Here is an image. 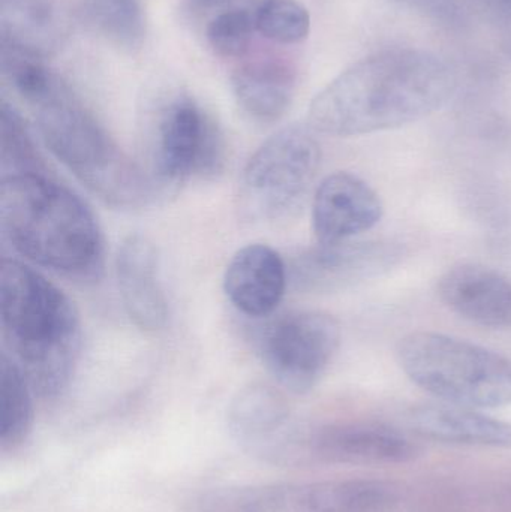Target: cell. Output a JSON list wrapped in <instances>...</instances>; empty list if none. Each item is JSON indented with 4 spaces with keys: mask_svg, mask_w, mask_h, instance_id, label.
Returning <instances> with one entry per match:
<instances>
[{
    "mask_svg": "<svg viewBox=\"0 0 511 512\" xmlns=\"http://www.w3.org/2000/svg\"><path fill=\"white\" fill-rule=\"evenodd\" d=\"M255 23L261 36L282 45L300 44L311 32V15L297 0H267L255 11Z\"/></svg>",
    "mask_w": 511,
    "mask_h": 512,
    "instance_id": "603a6c76",
    "label": "cell"
},
{
    "mask_svg": "<svg viewBox=\"0 0 511 512\" xmlns=\"http://www.w3.org/2000/svg\"><path fill=\"white\" fill-rule=\"evenodd\" d=\"M0 227L17 254L77 280L104 270V236L92 210L48 171L6 174L0 182Z\"/></svg>",
    "mask_w": 511,
    "mask_h": 512,
    "instance_id": "7a4b0ae2",
    "label": "cell"
},
{
    "mask_svg": "<svg viewBox=\"0 0 511 512\" xmlns=\"http://www.w3.org/2000/svg\"><path fill=\"white\" fill-rule=\"evenodd\" d=\"M288 421L290 409L281 391L260 382L242 388L228 408L231 435L263 459L291 429Z\"/></svg>",
    "mask_w": 511,
    "mask_h": 512,
    "instance_id": "2e32d148",
    "label": "cell"
},
{
    "mask_svg": "<svg viewBox=\"0 0 511 512\" xmlns=\"http://www.w3.org/2000/svg\"><path fill=\"white\" fill-rule=\"evenodd\" d=\"M296 86V71L282 60H254L239 66L231 75L237 105L260 123L276 122L287 113Z\"/></svg>",
    "mask_w": 511,
    "mask_h": 512,
    "instance_id": "ac0fdd59",
    "label": "cell"
},
{
    "mask_svg": "<svg viewBox=\"0 0 511 512\" xmlns=\"http://www.w3.org/2000/svg\"><path fill=\"white\" fill-rule=\"evenodd\" d=\"M225 164V144L212 117L189 96L161 111L152 147L155 186H179L192 177H215Z\"/></svg>",
    "mask_w": 511,
    "mask_h": 512,
    "instance_id": "ba28073f",
    "label": "cell"
},
{
    "mask_svg": "<svg viewBox=\"0 0 511 512\" xmlns=\"http://www.w3.org/2000/svg\"><path fill=\"white\" fill-rule=\"evenodd\" d=\"M410 424L417 435L432 441L511 450V423L467 406H417L410 412Z\"/></svg>",
    "mask_w": 511,
    "mask_h": 512,
    "instance_id": "e0dca14e",
    "label": "cell"
},
{
    "mask_svg": "<svg viewBox=\"0 0 511 512\" xmlns=\"http://www.w3.org/2000/svg\"><path fill=\"white\" fill-rule=\"evenodd\" d=\"M405 375L444 403L474 409L511 405V360L491 349L431 331L398 343Z\"/></svg>",
    "mask_w": 511,
    "mask_h": 512,
    "instance_id": "5b68a950",
    "label": "cell"
},
{
    "mask_svg": "<svg viewBox=\"0 0 511 512\" xmlns=\"http://www.w3.org/2000/svg\"><path fill=\"white\" fill-rule=\"evenodd\" d=\"M267 0H186V11L197 18H213L228 11H257Z\"/></svg>",
    "mask_w": 511,
    "mask_h": 512,
    "instance_id": "d4e9b609",
    "label": "cell"
},
{
    "mask_svg": "<svg viewBox=\"0 0 511 512\" xmlns=\"http://www.w3.org/2000/svg\"><path fill=\"white\" fill-rule=\"evenodd\" d=\"M0 161L2 176L47 171L23 117L5 101L0 105Z\"/></svg>",
    "mask_w": 511,
    "mask_h": 512,
    "instance_id": "7402d4cb",
    "label": "cell"
},
{
    "mask_svg": "<svg viewBox=\"0 0 511 512\" xmlns=\"http://www.w3.org/2000/svg\"><path fill=\"white\" fill-rule=\"evenodd\" d=\"M398 499L387 481H320L213 490L194 499L191 512H381Z\"/></svg>",
    "mask_w": 511,
    "mask_h": 512,
    "instance_id": "52a82bcc",
    "label": "cell"
},
{
    "mask_svg": "<svg viewBox=\"0 0 511 512\" xmlns=\"http://www.w3.org/2000/svg\"><path fill=\"white\" fill-rule=\"evenodd\" d=\"M401 256L390 242L318 243L294 262V280L303 291H344L387 273Z\"/></svg>",
    "mask_w": 511,
    "mask_h": 512,
    "instance_id": "8fae6325",
    "label": "cell"
},
{
    "mask_svg": "<svg viewBox=\"0 0 511 512\" xmlns=\"http://www.w3.org/2000/svg\"><path fill=\"white\" fill-rule=\"evenodd\" d=\"M0 324L9 357L33 391L56 397L66 390L81 352V321L71 298L30 265H0Z\"/></svg>",
    "mask_w": 511,
    "mask_h": 512,
    "instance_id": "3957f363",
    "label": "cell"
},
{
    "mask_svg": "<svg viewBox=\"0 0 511 512\" xmlns=\"http://www.w3.org/2000/svg\"><path fill=\"white\" fill-rule=\"evenodd\" d=\"M341 343V327L332 315L314 310L276 319L261 340L270 375L291 393L305 394L320 382Z\"/></svg>",
    "mask_w": 511,
    "mask_h": 512,
    "instance_id": "9c48e42d",
    "label": "cell"
},
{
    "mask_svg": "<svg viewBox=\"0 0 511 512\" xmlns=\"http://www.w3.org/2000/svg\"><path fill=\"white\" fill-rule=\"evenodd\" d=\"M422 454V448L404 433L377 423H338L297 435L293 463L333 465H407Z\"/></svg>",
    "mask_w": 511,
    "mask_h": 512,
    "instance_id": "30bf717a",
    "label": "cell"
},
{
    "mask_svg": "<svg viewBox=\"0 0 511 512\" xmlns=\"http://www.w3.org/2000/svg\"><path fill=\"white\" fill-rule=\"evenodd\" d=\"M456 87L455 71L431 51H380L345 69L312 99L309 126L330 137L401 128L441 110Z\"/></svg>",
    "mask_w": 511,
    "mask_h": 512,
    "instance_id": "6da1fadb",
    "label": "cell"
},
{
    "mask_svg": "<svg viewBox=\"0 0 511 512\" xmlns=\"http://www.w3.org/2000/svg\"><path fill=\"white\" fill-rule=\"evenodd\" d=\"M438 295L471 324L494 330L511 328V282L492 268L470 262L455 265L441 276Z\"/></svg>",
    "mask_w": 511,
    "mask_h": 512,
    "instance_id": "5bb4252c",
    "label": "cell"
},
{
    "mask_svg": "<svg viewBox=\"0 0 511 512\" xmlns=\"http://www.w3.org/2000/svg\"><path fill=\"white\" fill-rule=\"evenodd\" d=\"M81 23L108 44L134 53L146 41L147 23L140 0H81Z\"/></svg>",
    "mask_w": 511,
    "mask_h": 512,
    "instance_id": "ffe728a7",
    "label": "cell"
},
{
    "mask_svg": "<svg viewBox=\"0 0 511 512\" xmlns=\"http://www.w3.org/2000/svg\"><path fill=\"white\" fill-rule=\"evenodd\" d=\"M45 146L93 195L116 209H138L155 183L102 128L62 80L32 105Z\"/></svg>",
    "mask_w": 511,
    "mask_h": 512,
    "instance_id": "277c9868",
    "label": "cell"
},
{
    "mask_svg": "<svg viewBox=\"0 0 511 512\" xmlns=\"http://www.w3.org/2000/svg\"><path fill=\"white\" fill-rule=\"evenodd\" d=\"M2 44L45 57L62 44L66 20L56 0H2Z\"/></svg>",
    "mask_w": 511,
    "mask_h": 512,
    "instance_id": "d6986e66",
    "label": "cell"
},
{
    "mask_svg": "<svg viewBox=\"0 0 511 512\" xmlns=\"http://www.w3.org/2000/svg\"><path fill=\"white\" fill-rule=\"evenodd\" d=\"M377 192L351 173L330 174L318 186L312 203V228L318 243L353 240L383 218Z\"/></svg>",
    "mask_w": 511,
    "mask_h": 512,
    "instance_id": "7c38bea8",
    "label": "cell"
},
{
    "mask_svg": "<svg viewBox=\"0 0 511 512\" xmlns=\"http://www.w3.org/2000/svg\"><path fill=\"white\" fill-rule=\"evenodd\" d=\"M287 282V265L279 252L254 243L239 249L228 262L224 291L243 315L263 318L281 304Z\"/></svg>",
    "mask_w": 511,
    "mask_h": 512,
    "instance_id": "9a60e30c",
    "label": "cell"
},
{
    "mask_svg": "<svg viewBox=\"0 0 511 512\" xmlns=\"http://www.w3.org/2000/svg\"><path fill=\"white\" fill-rule=\"evenodd\" d=\"M116 279L129 319L146 333L164 330L170 310L152 240L143 234L123 240L116 255Z\"/></svg>",
    "mask_w": 511,
    "mask_h": 512,
    "instance_id": "4fadbf2b",
    "label": "cell"
},
{
    "mask_svg": "<svg viewBox=\"0 0 511 512\" xmlns=\"http://www.w3.org/2000/svg\"><path fill=\"white\" fill-rule=\"evenodd\" d=\"M32 385L3 352L0 357V444L14 447L26 439L33 421Z\"/></svg>",
    "mask_w": 511,
    "mask_h": 512,
    "instance_id": "44dd1931",
    "label": "cell"
},
{
    "mask_svg": "<svg viewBox=\"0 0 511 512\" xmlns=\"http://www.w3.org/2000/svg\"><path fill=\"white\" fill-rule=\"evenodd\" d=\"M255 32V11H228L207 21L206 38L218 56L239 59L248 53Z\"/></svg>",
    "mask_w": 511,
    "mask_h": 512,
    "instance_id": "cb8c5ba5",
    "label": "cell"
},
{
    "mask_svg": "<svg viewBox=\"0 0 511 512\" xmlns=\"http://www.w3.org/2000/svg\"><path fill=\"white\" fill-rule=\"evenodd\" d=\"M320 165V143L311 129H281L255 150L243 170L240 212L252 222L285 218L308 194Z\"/></svg>",
    "mask_w": 511,
    "mask_h": 512,
    "instance_id": "8992f818",
    "label": "cell"
}]
</instances>
